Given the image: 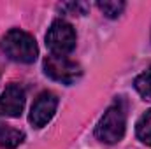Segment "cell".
I'll return each mask as SVG.
<instances>
[{"instance_id":"cell-1","label":"cell","mask_w":151,"mask_h":149,"mask_svg":"<svg viewBox=\"0 0 151 149\" xmlns=\"http://www.w3.org/2000/svg\"><path fill=\"white\" fill-rule=\"evenodd\" d=\"M0 47L7 58L18 63H34L39 54L35 39L19 28L9 30L0 40Z\"/></svg>"},{"instance_id":"cell-2","label":"cell","mask_w":151,"mask_h":149,"mask_svg":"<svg viewBox=\"0 0 151 149\" xmlns=\"http://www.w3.org/2000/svg\"><path fill=\"white\" fill-rule=\"evenodd\" d=\"M125 126H127L125 107L121 102H114L100 117V121L95 128V135L104 144H116L123 139Z\"/></svg>"},{"instance_id":"cell-3","label":"cell","mask_w":151,"mask_h":149,"mask_svg":"<svg viewBox=\"0 0 151 149\" xmlns=\"http://www.w3.org/2000/svg\"><path fill=\"white\" fill-rule=\"evenodd\" d=\"M46 46L51 49L53 54L67 56L76 47V32L72 25L63 19L53 21L46 34Z\"/></svg>"},{"instance_id":"cell-4","label":"cell","mask_w":151,"mask_h":149,"mask_svg":"<svg viewBox=\"0 0 151 149\" xmlns=\"http://www.w3.org/2000/svg\"><path fill=\"white\" fill-rule=\"evenodd\" d=\"M42 67H44V74L47 77H51L53 81L63 82V84H72L83 74L81 67L76 62L69 60L67 56H58V54L46 56Z\"/></svg>"},{"instance_id":"cell-5","label":"cell","mask_w":151,"mask_h":149,"mask_svg":"<svg viewBox=\"0 0 151 149\" xmlns=\"http://www.w3.org/2000/svg\"><path fill=\"white\" fill-rule=\"evenodd\" d=\"M58 107V97L51 91H42L35 98L34 105H32V111H30V123L35 126V128H42L46 126L51 117L55 116Z\"/></svg>"},{"instance_id":"cell-6","label":"cell","mask_w":151,"mask_h":149,"mask_svg":"<svg viewBox=\"0 0 151 149\" xmlns=\"http://www.w3.org/2000/svg\"><path fill=\"white\" fill-rule=\"evenodd\" d=\"M25 107V90L19 84H9L0 97V116L19 117Z\"/></svg>"},{"instance_id":"cell-7","label":"cell","mask_w":151,"mask_h":149,"mask_svg":"<svg viewBox=\"0 0 151 149\" xmlns=\"http://www.w3.org/2000/svg\"><path fill=\"white\" fill-rule=\"evenodd\" d=\"M25 140V133L16 130V128H11L7 125H0V146L5 149H14L18 148L21 142Z\"/></svg>"},{"instance_id":"cell-8","label":"cell","mask_w":151,"mask_h":149,"mask_svg":"<svg viewBox=\"0 0 151 149\" xmlns=\"http://www.w3.org/2000/svg\"><path fill=\"white\" fill-rule=\"evenodd\" d=\"M135 133L141 142H144L146 146H151V109L139 117L135 125Z\"/></svg>"},{"instance_id":"cell-9","label":"cell","mask_w":151,"mask_h":149,"mask_svg":"<svg viewBox=\"0 0 151 149\" xmlns=\"http://www.w3.org/2000/svg\"><path fill=\"white\" fill-rule=\"evenodd\" d=\"M134 86H135V90L139 91V95L144 100H150L151 102V67L135 77Z\"/></svg>"},{"instance_id":"cell-10","label":"cell","mask_w":151,"mask_h":149,"mask_svg":"<svg viewBox=\"0 0 151 149\" xmlns=\"http://www.w3.org/2000/svg\"><path fill=\"white\" fill-rule=\"evenodd\" d=\"M97 7L107 16V18H118L121 14V11L125 9V2H113V0H104L99 2Z\"/></svg>"},{"instance_id":"cell-11","label":"cell","mask_w":151,"mask_h":149,"mask_svg":"<svg viewBox=\"0 0 151 149\" xmlns=\"http://www.w3.org/2000/svg\"><path fill=\"white\" fill-rule=\"evenodd\" d=\"M60 7V11H65V12H69V14H74V16H81V14H86V11H88V4H84V2H69V4H62V5H58Z\"/></svg>"}]
</instances>
